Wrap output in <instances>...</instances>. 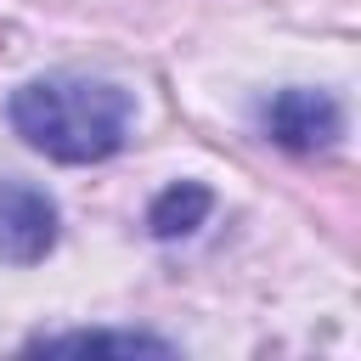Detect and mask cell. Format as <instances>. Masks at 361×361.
<instances>
[{
	"mask_svg": "<svg viewBox=\"0 0 361 361\" xmlns=\"http://www.w3.org/2000/svg\"><path fill=\"white\" fill-rule=\"evenodd\" d=\"M209 209H214V192H209V186H197V180H175L169 192L152 197V209H147V231H152L158 243L192 237V231L209 220Z\"/></svg>",
	"mask_w": 361,
	"mask_h": 361,
	"instance_id": "4",
	"label": "cell"
},
{
	"mask_svg": "<svg viewBox=\"0 0 361 361\" xmlns=\"http://www.w3.org/2000/svg\"><path fill=\"white\" fill-rule=\"evenodd\" d=\"M28 350H51V355H62V350H113V355H169L175 344H169V338H152V333H102V327H90V333H39V338H28Z\"/></svg>",
	"mask_w": 361,
	"mask_h": 361,
	"instance_id": "5",
	"label": "cell"
},
{
	"mask_svg": "<svg viewBox=\"0 0 361 361\" xmlns=\"http://www.w3.org/2000/svg\"><path fill=\"white\" fill-rule=\"evenodd\" d=\"M259 130L288 147V152H327L338 135H344V107L327 96V90H310V85H293V90H276L265 107H259Z\"/></svg>",
	"mask_w": 361,
	"mask_h": 361,
	"instance_id": "2",
	"label": "cell"
},
{
	"mask_svg": "<svg viewBox=\"0 0 361 361\" xmlns=\"http://www.w3.org/2000/svg\"><path fill=\"white\" fill-rule=\"evenodd\" d=\"M130 90L85 73H51L11 96V130L56 164H102L130 141Z\"/></svg>",
	"mask_w": 361,
	"mask_h": 361,
	"instance_id": "1",
	"label": "cell"
},
{
	"mask_svg": "<svg viewBox=\"0 0 361 361\" xmlns=\"http://www.w3.org/2000/svg\"><path fill=\"white\" fill-rule=\"evenodd\" d=\"M51 248H56V203L39 186L0 180V259L39 265Z\"/></svg>",
	"mask_w": 361,
	"mask_h": 361,
	"instance_id": "3",
	"label": "cell"
}]
</instances>
